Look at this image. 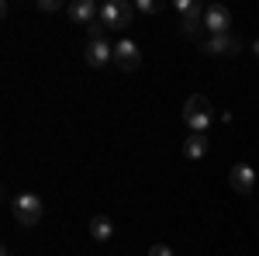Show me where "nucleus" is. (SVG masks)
Returning <instances> with one entry per match:
<instances>
[{
	"instance_id": "f257e3e1",
	"label": "nucleus",
	"mask_w": 259,
	"mask_h": 256,
	"mask_svg": "<svg viewBox=\"0 0 259 256\" xmlns=\"http://www.w3.org/2000/svg\"><path fill=\"white\" fill-rule=\"evenodd\" d=\"M183 121H187L190 135H207V128H211V121H214V107H211V100L204 97V94L187 97V104H183Z\"/></svg>"
},
{
	"instance_id": "f03ea898",
	"label": "nucleus",
	"mask_w": 259,
	"mask_h": 256,
	"mask_svg": "<svg viewBox=\"0 0 259 256\" xmlns=\"http://www.w3.org/2000/svg\"><path fill=\"white\" fill-rule=\"evenodd\" d=\"M11 211H14V218H18L21 225H38L45 204H41L38 194H18L11 201Z\"/></svg>"
},
{
	"instance_id": "7ed1b4c3",
	"label": "nucleus",
	"mask_w": 259,
	"mask_h": 256,
	"mask_svg": "<svg viewBox=\"0 0 259 256\" xmlns=\"http://www.w3.org/2000/svg\"><path fill=\"white\" fill-rule=\"evenodd\" d=\"M97 21L104 28H128V21H132V4H124V0H107V4L100 7Z\"/></svg>"
},
{
	"instance_id": "20e7f679",
	"label": "nucleus",
	"mask_w": 259,
	"mask_h": 256,
	"mask_svg": "<svg viewBox=\"0 0 259 256\" xmlns=\"http://www.w3.org/2000/svg\"><path fill=\"white\" fill-rule=\"evenodd\" d=\"M114 62H118V69H124V73H135L139 62H142L139 45H135L132 39H121L118 45H114Z\"/></svg>"
},
{
	"instance_id": "39448f33",
	"label": "nucleus",
	"mask_w": 259,
	"mask_h": 256,
	"mask_svg": "<svg viewBox=\"0 0 259 256\" xmlns=\"http://www.w3.org/2000/svg\"><path fill=\"white\" fill-rule=\"evenodd\" d=\"M204 28H207L211 35H228V28H232V11L221 7V4H211V7L204 11Z\"/></svg>"
},
{
	"instance_id": "423d86ee",
	"label": "nucleus",
	"mask_w": 259,
	"mask_h": 256,
	"mask_svg": "<svg viewBox=\"0 0 259 256\" xmlns=\"http://www.w3.org/2000/svg\"><path fill=\"white\" fill-rule=\"evenodd\" d=\"M228 184H232L235 194H252V187H256V170H252L249 163H235L232 173H228Z\"/></svg>"
},
{
	"instance_id": "0eeeda50",
	"label": "nucleus",
	"mask_w": 259,
	"mask_h": 256,
	"mask_svg": "<svg viewBox=\"0 0 259 256\" xmlns=\"http://www.w3.org/2000/svg\"><path fill=\"white\" fill-rule=\"evenodd\" d=\"M66 11H69V18L76 21V24H87V28H90V24L100 18V7L94 4V0H73Z\"/></svg>"
},
{
	"instance_id": "6e6552de",
	"label": "nucleus",
	"mask_w": 259,
	"mask_h": 256,
	"mask_svg": "<svg viewBox=\"0 0 259 256\" xmlns=\"http://www.w3.org/2000/svg\"><path fill=\"white\" fill-rule=\"evenodd\" d=\"M200 49H204V56H235L239 52V42L228 39V35H211Z\"/></svg>"
},
{
	"instance_id": "1a4fd4ad",
	"label": "nucleus",
	"mask_w": 259,
	"mask_h": 256,
	"mask_svg": "<svg viewBox=\"0 0 259 256\" xmlns=\"http://www.w3.org/2000/svg\"><path fill=\"white\" fill-rule=\"evenodd\" d=\"M111 59H114V49H111L107 42H87V66L104 69Z\"/></svg>"
},
{
	"instance_id": "9d476101",
	"label": "nucleus",
	"mask_w": 259,
	"mask_h": 256,
	"mask_svg": "<svg viewBox=\"0 0 259 256\" xmlns=\"http://www.w3.org/2000/svg\"><path fill=\"white\" fill-rule=\"evenodd\" d=\"M207 149H211V138L207 135H190L187 142H183V156L187 159H204Z\"/></svg>"
},
{
	"instance_id": "9b49d317",
	"label": "nucleus",
	"mask_w": 259,
	"mask_h": 256,
	"mask_svg": "<svg viewBox=\"0 0 259 256\" xmlns=\"http://www.w3.org/2000/svg\"><path fill=\"white\" fill-rule=\"evenodd\" d=\"M111 232H114V222H111L107 215H94L90 218V236L97 239V242H107Z\"/></svg>"
},
{
	"instance_id": "f8f14e48",
	"label": "nucleus",
	"mask_w": 259,
	"mask_h": 256,
	"mask_svg": "<svg viewBox=\"0 0 259 256\" xmlns=\"http://www.w3.org/2000/svg\"><path fill=\"white\" fill-rule=\"evenodd\" d=\"M177 11L183 21H204V4H197V0H177Z\"/></svg>"
},
{
	"instance_id": "ddd939ff",
	"label": "nucleus",
	"mask_w": 259,
	"mask_h": 256,
	"mask_svg": "<svg viewBox=\"0 0 259 256\" xmlns=\"http://www.w3.org/2000/svg\"><path fill=\"white\" fill-rule=\"evenodd\" d=\"M180 28H183V35H187V39H197L200 31H204V21H183Z\"/></svg>"
},
{
	"instance_id": "4468645a",
	"label": "nucleus",
	"mask_w": 259,
	"mask_h": 256,
	"mask_svg": "<svg viewBox=\"0 0 259 256\" xmlns=\"http://www.w3.org/2000/svg\"><path fill=\"white\" fill-rule=\"evenodd\" d=\"M104 31H107V28H104L100 21H94V24L87 28V35H90V42H104Z\"/></svg>"
},
{
	"instance_id": "2eb2a0df",
	"label": "nucleus",
	"mask_w": 259,
	"mask_h": 256,
	"mask_svg": "<svg viewBox=\"0 0 259 256\" xmlns=\"http://www.w3.org/2000/svg\"><path fill=\"white\" fill-rule=\"evenodd\" d=\"M135 7H139L142 14H156V11H159V4H156V0H139Z\"/></svg>"
},
{
	"instance_id": "dca6fc26",
	"label": "nucleus",
	"mask_w": 259,
	"mask_h": 256,
	"mask_svg": "<svg viewBox=\"0 0 259 256\" xmlns=\"http://www.w3.org/2000/svg\"><path fill=\"white\" fill-rule=\"evenodd\" d=\"M149 256H173V249H169L166 242H156V246L149 249Z\"/></svg>"
},
{
	"instance_id": "f3484780",
	"label": "nucleus",
	"mask_w": 259,
	"mask_h": 256,
	"mask_svg": "<svg viewBox=\"0 0 259 256\" xmlns=\"http://www.w3.org/2000/svg\"><path fill=\"white\" fill-rule=\"evenodd\" d=\"M38 11H59V0H38Z\"/></svg>"
},
{
	"instance_id": "a211bd4d",
	"label": "nucleus",
	"mask_w": 259,
	"mask_h": 256,
	"mask_svg": "<svg viewBox=\"0 0 259 256\" xmlns=\"http://www.w3.org/2000/svg\"><path fill=\"white\" fill-rule=\"evenodd\" d=\"M252 52H256V56H259V39H256V42H252Z\"/></svg>"
}]
</instances>
